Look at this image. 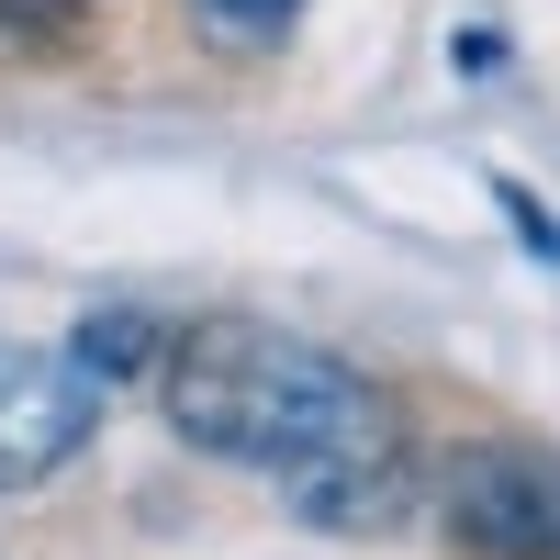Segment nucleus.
Returning a JSON list of instances; mask_svg holds the SVG:
<instances>
[{
    "instance_id": "obj_6",
    "label": "nucleus",
    "mask_w": 560,
    "mask_h": 560,
    "mask_svg": "<svg viewBox=\"0 0 560 560\" xmlns=\"http://www.w3.org/2000/svg\"><path fill=\"white\" fill-rule=\"evenodd\" d=\"M191 12H202V23L224 34V45H269L280 23H292V12H303V0H191Z\"/></svg>"
},
{
    "instance_id": "obj_4",
    "label": "nucleus",
    "mask_w": 560,
    "mask_h": 560,
    "mask_svg": "<svg viewBox=\"0 0 560 560\" xmlns=\"http://www.w3.org/2000/svg\"><path fill=\"white\" fill-rule=\"evenodd\" d=\"M79 359L102 370V382H135L147 359H168V337H158V314H90L79 325Z\"/></svg>"
},
{
    "instance_id": "obj_1",
    "label": "nucleus",
    "mask_w": 560,
    "mask_h": 560,
    "mask_svg": "<svg viewBox=\"0 0 560 560\" xmlns=\"http://www.w3.org/2000/svg\"><path fill=\"white\" fill-rule=\"evenodd\" d=\"M158 404L202 459L258 471L325 538H382L415 516V448L393 393L314 337H280L258 314H202L168 337Z\"/></svg>"
},
{
    "instance_id": "obj_7",
    "label": "nucleus",
    "mask_w": 560,
    "mask_h": 560,
    "mask_svg": "<svg viewBox=\"0 0 560 560\" xmlns=\"http://www.w3.org/2000/svg\"><path fill=\"white\" fill-rule=\"evenodd\" d=\"M493 202H504V213H516V236H527V247H538V258L560 269V224H549V202H538V191H516V179H504V191H493Z\"/></svg>"
},
{
    "instance_id": "obj_5",
    "label": "nucleus",
    "mask_w": 560,
    "mask_h": 560,
    "mask_svg": "<svg viewBox=\"0 0 560 560\" xmlns=\"http://www.w3.org/2000/svg\"><path fill=\"white\" fill-rule=\"evenodd\" d=\"M90 0H0V57H68Z\"/></svg>"
},
{
    "instance_id": "obj_3",
    "label": "nucleus",
    "mask_w": 560,
    "mask_h": 560,
    "mask_svg": "<svg viewBox=\"0 0 560 560\" xmlns=\"http://www.w3.org/2000/svg\"><path fill=\"white\" fill-rule=\"evenodd\" d=\"M102 404H113V382H102L79 348L0 337V493L57 482L68 459L102 438Z\"/></svg>"
},
{
    "instance_id": "obj_2",
    "label": "nucleus",
    "mask_w": 560,
    "mask_h": 560,
    "mask_svg": "<svg viewBox=\"0 0 560 560\" xmlns=\"http://www.w3.org/2000/svg\"><path fill=\"white\" fill-rule=\"evenodd\" d=\"M438 527L459 560H560V459L527 438H482L438 471Z\"/></svg>"
}]
</instances>
